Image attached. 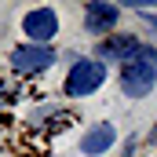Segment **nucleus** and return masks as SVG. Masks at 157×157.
I'll return each mask as SVG.
<instances>
[{
    "mask_svg": "<svg viewBox=\"0 0 157 157\" xmlns=\"http://www.w3.org/2000/svg\"><path fill=\"white\" fill-rule=\"evenodd\" d=\"M157 84V48H146L139 51V59L124 62L121 66V91L128 99H146Z\"/></svg>",
    "mask_w": 157,
    "mask_h": 157,
    "instance_id": "1",
    "label": "nucleus"
},
{
    "mask_svg": "<svg viewBox=\"0 0 157 157\" xmlns=\"http://www.w3.org/2000/svg\"><path fill=\"white\" fill-rule=\"evenodd\" d=\"M139 51H143V40L132 37V33H113V37H106L102 44H99V51H95V59L99 62H132V59H139Z\"/></svg>",
    "mask_w": 157,
    "mask_h": 157,
    "instance_id": "5",
    "label": "nucleus"
},
{
    "mask_svg": "<svg viewBox=\"0 0 157 157\" xmlns=\"http://www.w3.org/2000/svg\"><path fill=\"white\" fill-rule=\"evenodd\" d=\"M117 22H121V7L110 4V0H91V4L84 7V29H88L91 37H106V33H113Z\"/></svg>",
    "mask_w": 157,
    "mask_h": 157,
    "instance_id": "4",
    "label": "nucleus"
},
{
    "mask_svg": "<svg viewBox=\"0 0 157 157\" xmlns=\"http://www.w3.org/2000/svg\"><path fill=\"white\" fill-rule=\"evenodd\" d=\"M146 26H150V29L157 33V15H146Z\"/></svg>",
    "mask_w": 157,
    "mask_h": 157,
    "instance_id": "8",
    "label": "nucleus"
},
{
    "mask_svg": "<svg viewBox=\"0 0 157 157\" xmlns=\"http://www.w3.org/2000/svg\"><path fill=\"white\" fill-rule=\"evenodd\" d=\"M117 143V132H113V124H91L88 132H84V139H80V154L84 157H99V154H106L110 146Z\"/></svg>",
    "mask_w": 157,
    "mask_h": 157,
    "instance_id": "7",
    "label": "nucleus"
},
{
    "mask_svg": "<svg viewBox=\"0 0 157 157\" xmlns=\"http://www.w3.org/2000/svg\"><path fill=\"white\" fill-rule=\"evenodd\" d=\"M55 59H59V55H55L48 44H18V48L11 51V66H15L18 73H40V70H48Z\"/></svg>",
    "mask_w": 157,
    "mask_h": 157,
    "instance_id": "6",
    "label": "nucleus"
},
{
    "mask_svg": "<svg viewBox=\"0 0 157 157\" xmlns=\"http://www.w3.org/2000/svg\"><path fill=\"white\" fill-rule=\"evenodd\" d=\"M22 33L29 44H48V40L59 33V15L55 7H33L22 15Z\"/></svg>",
    "mask_w": 157,
    "mask_h": 157,
    "instance_id": "3",
    "label": "nucleus"
},
{
    "mask_svg": "<svg viewBox=\"0 0 157 157\" xmlns=\"http://www.w3.org/2000/svg\"><path fill=\"white\" fill-rule=\"evenodd\" d=\"M106 84V62L99 59H77L66 73V95L70 99H84V95H95L99 88Z\"/></svg>",
    "mask_w": 157,
    "mask_h": 157,
    "instance_id": "2",
    "label": "nucleus"
}]
</instances>
